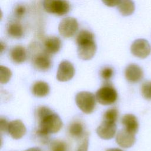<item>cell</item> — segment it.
<instances>
[{"label": "cell", "mask_w": 151, "mask_h": 151, "mask_svg": "<svg viewBox=\"0 0 151 151\" xmlns=\"http://www.w3.org/2000/svg\"><path fill=\"white\" fill-rule=\"evenodd\" d=\"M136 140L134 134L129 132L125 129L118 132L116 137V143L123 148L132 147Z\"/></svg>", "instance_id": "8fae6325"}, {"label": "cell", "mask_w": 151, "mask_h": 151, "mask_svg": "<svg viewBox=\"0 0 151 151\" xmlns=\"http://www.w3.org/2000/svg\"><path fill=\"white\" fill-rule=\"evenodd\" d=\"M141 93L145 99L151 100V81H146L142 84Z\"/></svg>", "instance_id": "cb8c5ba5"}, {"label": "cell", "mask_w": 151, "mask_h": 151, "mask_svg": "<svg viewBox=\"0 0 151 151\" xmlns=\"http://www.w3.org/2000/svg\"><path fill=\"white\" fill-rule=\"evenodd\" d=\"M8 132L14 139H21L26 133V127L20 120H15L9 123Z\"/></svg>", "instance_id": "5bb4252c"}, {"label": "cell", "mask_w": 151, "mask_h": 151, "mask_svg": "<svg viewBox=\"0 0 151 151\" xmlns=\"http://www.w3.org/2000/svg\"><path fill=\"white\" fill-rule=\"evenodd\" d=\"M104 5L109 7H113L118 5L120 0H101Z\"/></svg>", "instance_id": "f1b7e54d"}, {"label": "cell", "mask_w": 151, "mask_h": 151, "mask_svg": "<svg viewBox=\"0 0 151 151\" xmlns=\"http://www.w3.org/2000/svg\"><path fill=\"white\" fill-rule=\"evenodd\" d=\"M26 12V8L23 5H18L14 9V15L17 18H21Z\"/></svg>", "instance_id": "484cf974"}, {"label": "cell", "mask_w": 151, "mask_h": 151, "mask_svg": "<svg viewBox=\"0 0 151 151\" xmlns=\"http://www.w3.org/2000/svg\"><path fill=\"white\" fill-rule=\"evenodd\" d=\"M88 147V135L84 136L83 140L79 146L77 151H87Z\"/></svg>", "instance_id": "4316f807"}, {"label": "cell", "mask_w": 151, "mask_h": 151, "mask_svg": "<svg viewBox=\"0 0 151 151\" xmlns=\"http://www.w3.org/2000/svg\"><path fill=\"white\" fill-rule=\"evenodd\" d=\"M78 29V22L73 17H68L63 18L58 25L60 34L66 38L73 37Z\"/></svg>", "instance_id": "52a82bcc"}, {"label": "cell", "mask_w": 151, "mask_h": 151, "mask_svg": "<svg viewBox=\"0 0 151 151\" xmlns=\"http://www.w3.org/2000/svg\"><path fill=\"white\" fill-rule=\"evenodd\" d=\"M42 5L47 12L57 16H63L70 9V4L66 0H43Z\"/></svg>", "instance_id": "5b68a950"}, {"label": "cell", "mask_w": 151, "mask_h": 151, "mask_svg": "<svg viewBox=\"0 0 151 151\" xmlns=\"http://www.w3.org/2000/svg\"><path fill=\"white\" fill-rule=\"evenodd\" d=\"M113 69L110 67H105L103 68L100 71L101 77L106 81H108L109 80H110L113 77Z\"/></svg>", "instance_id": "d4e9b609"}, {"label": "cell", "mask_w": 151, "mask_h": 151, "mask_svg": "<svg viewBox=\"0 0 151 151\" xmlns=\"http://www.w3.org/2000/svg\"><path fill=\"white\" fill-rule=\"evenodd\" d=\"M117 93L110 84H106L99 88L96 94V100L102 105H110L117 99Z\"/></svg>", "instance_id": "8992f818"}, {"label": "cell", "mask_w": 151, "mask_h": 151, "mask_svg": "<svg viewBox=\"0 0 151 151\" xmlns=\"http://www.w3.org/2000/svg\"><path fill=\"white\" fill-rule=\"evenodd\" d=\"M96 132L98 136L103 139H111L114 136L116 132V123L103 120L97 128Z\"/></svg>", "instance_id": "30bf717a"}, {"label": "cell", "mask_w": 151, "mask_h": 151, "mask_svg": "<svg viewBox=\"0 0 151 151\" xmlns=\"http://www.w3.org/2000/svg\"><path fill=\"white\" fill-rule=\"evenodd\" d=\"M9 123H8L5 119H4L3 117H1V119H0L1 131V132H5L8 131Z\"/></svg>", "instance_id": "83f0119b"}, {"label": "cell", "mask_w": 151, "mask_h": 151, "mask_svg": "<svg viewBox=\"0 0 151 151\" xmlns=\"http://www.w3.org/2000/svg\"><path fill=\"white\" fill-rule=\"evenodd\" d=\"M83 126L79 122H73L68 127L70 134L74 137H80L83 134Z\"/></svg>", "instance_id": "ffe728a7"}, {"label": "cell", "mask_w": 151, "mask_h": 151, "mask_svg": "<svg viewBox=\"0 0 151 151\" xmlns=\"http://www.w3.org/2000/svg\"><path fill=\"white\" fill-rule=\"evenodd\" d=\"M121 122L126 130L134 134L137 132L139 129V122L137 117L134 114H124L122 117Z\"/></svg>", "instance_id": "2e32d148"}, {"label": "cell", "mask_w": 151, "mask_h": 151, "mask_svg": "<svg viewBox=\"0 0 151 151\" xmlns=\"http://www.w3.org/2000/svg\"><path fill=\"white\" fill-rule=\"evenodd\" d=\"M106 151H123V150L118 148H111V149H107Z\"/></svg>", "instance_id": "1f68e13d"}, {"label": "cell", "mask_w": 151, "mask_h": 151, "mask_svg": "<svg viewBox=\"0 0 151 151\" xmlns=\"http://www.w3.org/2000/svg\"><path fill=\"white\" fill-rule=\"evenodd\" d=\"M76 103L84 113L90 114L93 111L96 106V96L89 91H81L76 96Z\"/></svg>", "instance_id": "277c9868"}, {"label": "cell", "mask_w": 151, "mask_h": 151, "mask_svg": "<svg viewBox=\"0 0 151 151\" xmlns=\"http://www.w3.org/2000/svg\"><path fill=\"white\" fill-rule=\"evenodd\" d=\"M8 35L15 39H19L24 35V30L22 25L17 21H11L6 25Z\"/></svg>", "instance_id": "e0dca14e"}, {"label": "cell", "mask_w": 151, "mask_h": 151, "mask_svg": "<svg viewBox=\"0 0 151 151\" xmlns=\"http://www.w3.org/2000/svg\"><path fill=\"white\" fill-rule=\"evenodd\" d=\"M75 69L71 63L67 60L63 61L58 65L57 72V78L60 81H67L74 76Z\"/></svg>", "instance_id": "9c48e42d"}, {"label": "cell", "mask_w": 151, "mask_h": 151, "mask_svg": "<svg viewBox=\"0 0 151 151\" xmlns=\"http://www.w3.org/2000/svg\"><path fill=\"white\" fill-rule=\"evenodd\" d=\"M38 127L36 132L45 135L55 133L60 130L63 122L60 116L45 106L39 107L36 111Z\"/></svg>", "instance_id": "6da1fadb"}, {"label": "cell", "mask_w": 151, "mask_h": 151, "mask_svg": "<svg viewBox=\"0 0 151 151\" xmlns=\"http://www.w3.org/2000/svg\"><path fill=\"white\" fill-rule=\"evenodd\" d=\"M25 151H41V149L38 147H31V148H29L27 150H25Z\"/></svg>", "instance_id": "f546056e"}, {"label": "cell", "mask_w": 151, "mask_h": 151, "mask_svg": "<svg viewBox=\"0 0 151 151\" xmlns=\"http://www.w3.org/2000/svg\"><path fill=\"white\" fill-rule=\"evenodd\" d=\"M31 91L32 93L36 97H45L48 95L50 92V87L46 82L38 81L32 85Z\"/></svg>", "instance_id": "ac0fdd59"}, {"label": "cell", "mask_w": 151, "mask_h": 151, "mask_svg": "<svg viewBox=\"0 0 151 151\" xmlns=\"http://www.w3.org/2000/svg\"><path fill=\"white\" fill-rule=\"evenodd\" d=\"M28 53L32 65L36 70L47 71L50 69L52 65L50 54L44 50L43 46L34 42L29 47Z\"/></svg>", "instance_id": "3957f363"}, {"label": "cell", "mask_w": 151, "mask_h": 151, "mask_svg": "<svg viewBox=\"0 0 151 151\" xmlns=\"http://www.w3.org/2000/svg\"><path fill=\"white\" fill-rule=\"evenodd\" d=\"M130 51L134 56L140 58H145L151 52V46L147 40L137 39L132 44Z\"/></svg>", "instance_id": "ba28073f"}, {"label": "cell", "mask_w": 151, "mask_h": 151, "mask_svg": "<svg viewBox=\"0 0 151 151\" xmlns=\"http://www.w3.org/2000/svg\"><path fill=\"white\" fill-rule=\"evenodd\" d=\"M12 76L11 70L3 65L0 66V82L1 84L7 83Z\"/></svg>", "instance_id": "44dd1931"}, {"label": "cell", "mask_w": 151, "mask_h": 151, "mask_svg": "<svg viewBox=\"0 0 151 151\" xmlns=\"http://www.w3.org/2000/svg\"><path fill=\"white\" fill-rule=\"evenodd\" d=\"M62 42L60 38L55 36L47 37L43 42L44 50L49 54H55L61 48Z\"/></svg>", "instance_id": "4fadbf2b"}, {"label": "cell", "mask_w": 151, "mask_h": 151, "mask_svg": "<svg viewBox=\"0 0 151 151\" xmlns=\"http://www.w3.org/2000/svg\"><path fill=\"white\" fill-rule=\"evenodd\" d=\"M120 13L123 16H129L134 11L135 6L132 0H120L117 5Z\"/></svg>", "instance_id": "d6986e66"}, {"label": "cell", "mask_w": 151, "mask_h": 151, "mask_svg": "<svg viewBox=\"0 0 151 151\" xmlns=\"http://www.w3.org/2000/svg\"><path fill=\"white\" fill-rule=\"evenodd\" d=\"M5 49V44H4L3 42L1 41V52L2 53Z\"/></svg>", "instance_id": "4dcf8cb0"}, {"label": "cell", "mask_w": 151, "mask_h": 151, "mask_svg": "<svg viewBox=\"0 0 151 151\" xmlns=\"http://www.w3.org/2000/svg\"><path fill=\"white\" fill-rule=\"evenodd\" d=\"M126 80L130 83H137L143 77V71L142 68L136 64L128 65L124 71Z\"/></svg>", "instance_id": "7c38bea8"}, {"label": "cell", "mask_w": 151, "mask_h": 151, "mask_svg": "<svg viewBox=\"0 0 151 151\" xmlns=\"http://www.w3.org/2000/svg\"><path fill=\"white\" fill-rule=\"evenodd\" d=\"M118 115H119V112L116 109L111 108V109H108L104 113L103 120L116 123L118 118Z\"/></svg>", "instance_id": "7402d4cb"}, {"label": "cell", "mask_w": 151, "mask_h": 151, "mask_svg": "<svg viewBox=\"0 0 151 151\" xmlns=\"http://www.w3.org/2000/svg\"><path fill=\"white\" fill-rule=\"evenodd\" d=\"M50 151H67L66 143L60 140H53L50 146Z\"/></svg>", "instance_id": "603a6c76"}, {"label": "cell", "mask_w": 151, "mask_h": 151, "mask_svg": "<svg viewBox=\"0 0 151 151\" xmlns=\"http://www.w3.org/2000/svg\"><path fill=\"white\" fill-rule=\"evenodd\" d=\"M28 51L22 45H15L13 47L9 52L11 60L16 64H21L25 61L28 57Z\"/></svg>", "instance_id": "9a60e30c"}, {"label": "cell", "mask_w": 151, "mask_h": 151, "mask_svg": "<svg viewBox=\"0 0 151 151\" xmlns=\"http://www.w3.org/2000/svg\"><path fill=\"white\" fill-rule=\"evenodd\" d=\"M77 44V55L83 60L91 59L96 54L97 45L94 34L87 29L81 30L76 39Z\"/></svg>", "instance_id": "7a4b0ae2"}]
</instances>
